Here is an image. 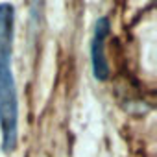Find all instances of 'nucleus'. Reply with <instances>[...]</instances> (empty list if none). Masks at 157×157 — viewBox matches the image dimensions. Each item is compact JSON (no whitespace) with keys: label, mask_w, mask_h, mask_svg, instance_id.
Here are the masks:
<instances>
[{"label":"nucleus","mask_w":157,"mask_h":157,"mask_svg":"<svg viewBox=\"0 0 157 157\" xmlns=\"http://www.w3.org/2000/svg\"><path fill=\"white\" fill-rule=\"evenodd\" d=\"M15 6L0 2V133L2 151L13 153L19 144V93L13 76Z\"/></svg>","instance_id":"obj_1"},{"label":"nucleus","mask_w":157,"mask_h":157,"mask_svg":"<svg viewBox=\"0 0 157 157\" xmlns=\"http://www.w3.org/2000/svg\"><path fill=\"white\" fill-rule=\"evenodd\" d=\"M109 32H111L109 17H100L94 24V33L91 41V65H93V74L98 82H107L111 74L105 56V39L109 37Z\"/></svg>","instance_id":"obj_2"}]
</instances>
